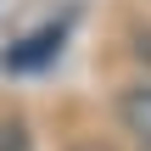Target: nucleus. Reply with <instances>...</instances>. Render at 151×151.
Here are the masks:
<instances>
[{"instance_id":"f257e3e1","label":"nucleus","mask_w":151,"mask_h":151,"mask_svg":"<svg viewBox=\"0 0 151 151\" xmlns=\"http://www.w3.org/2000/svg\"><path fill=\"white\" fill-rule=\"evenodd\" d=\"M62 39H67V22H45V28H34L28 39H17V45L6 50V73H34V67L56 62V56H62Z\"/></svg>"},{"instance_id":"f03ea898","label":"nucleus","mask_w":151,"mask_h":151,"mask_svg":"<svg viewBox=\"0 0 151 151\" xmlns=\"http://www.w3.org/2000/svg\"><path fill=\"white\" fill-rule=\"evenodd\" d=\"M118 123L146 146L151 140V84H129L123 95H118Z\"/></svg>"},{"instance_id":"7ed1b4c3","label":"nucleus","mask_w":151,"mask_h":151,"mask_svg":"<svg viewBox=\"0 0 151 151\" xmlns=\"http://www.w3.org/2000/svg\"><path fill=\"white\" fill-rule=\"evenodd\" d=\"M140 151H151V140H146V146H140Z\"/></svg>"}]
</instances>
